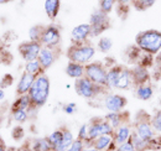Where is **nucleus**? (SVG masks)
Returning a JSON list of instances; mask_svg holds the SVG:
<instances>
[{"label":"nucleus","instance_id":"f257e3e1","mask_svg":"<svg viewBox=\"0 0 161 151\" xmlns=\"http://www.w3.org/2000/svg\"><path fill=\"white\" fill-rule=\"evenodd\" d=\"M135 45L142 52L156 56L161 51V31L153 29L140 31L135 37Z\"/></svg>","mask_w":161,"mask_h":151},{"label":"nucleus","instance_id":"f03ea898","mask_svg":"<svg viewBox=\"0 0 161 151\" xmlns=\"http://www.w3.org/2000/svg\"><path fill=\"white\" fill-rule=\"evenodd\" d=\"M48 95H50V79L45 73H42L36 77L35 82L29 92L32 108L37 109V108L43 107L48 99Z\"/></svg>","mask_w":161,"mask_h":151},{"label":"nucleus","instance_id":"7ed1b4c3","mask_svg":"<svg viewBox=\"0 0 161 151\" xmlns=\"http://www.w3.org/2000/svg\"><path fill=\"white\" fill-rule=\"evenodd\" d=\"M96 55V48L91 42L72 43L67 50V57L71 62H76L80 64H88Z\"/></svg>","mask_w":161,"mask_h":151},{"label":"nucleus","instance_id":"20e7f679","mask_svg":"<svg viewBox=\"0 0 161 151\" xmlns=\"http://www.w3.org/2000/svg\"><path fill=\"white\" fill-rule=\"evenodd\" d=\"M150 119H151L150 115H147L145 112H140L135 118L133 130L136 132L141 139H144L146 143H149L154 149V143L158 144V137H156L155 130L153 129Z\"/></svg>","mask_w":161,"mask_h":151},{"label":"nucleus","instance_id":"39448f33","mask_svg":"<svg viewBox=\"0 0 161 151\" xmlns=\"http://www.w3.org/2000/svg\"><path fill=\"white\" fill-rule=\"evenodd\" d=\"M114 128L109 124L105 118H96L92 119L88 124V139L84 141L86 145H92V143L102 135H113Z\"/></svg>","mask_w":161,"mask_h":151},{"label":"nucleus","instance_id":"423d86ee","mask_svg":"<svg viewBox=\"0 0 161 151\" xmlns=\"http://www.w3.org/2000/svg\"><path fill=\"white\" fill-rule=\"evenodd\" d=\"M105 89H107L105 87H102V86L93 83L87 77H82L80 79H76V83H75L76 93L86 99H93L102 93H104Z\"/></svg>","mask_w":161,"mask_h":151},{"label":"nucleus","instance_id":"0eeeda50","mask_svg":"<svg viewBox=\"0 0 161 151\" xmlns=\"http://www.w3.org/2000/svg\"><path fill=\"white\" fill-rule=\"evenodd\" d=\"M107 67L102 62H89L84 66V77L93 83L107 88Z\"/></svg>","mask_w":161,"mask_h":151},{"label":"nucleus","instance_id":"6e6552de","mask_svg":"<svg viewBox=\"0 0 161 151\" xmlns=\"http://www.w3.org/2000/svg\"><path fill=\"white\" fill-rule=\"evenodd\" d=\"M89 25H91V37H96L110 27V19L108 14L103 13L102 10H96L89 18Z\"/></svg>","mask_w":161,"mask_h":151},{"label":"nucleus","instance_id":"1a4fd4ad","mask_svg":"<svg viewBox=\"0 0 161 151\" xmlns=\"http://www.w3.org/2000/svg\"><path fill=\"white\" fill-rule=\"evenodd\" d=\"M61 42V32L60 29L51 24V25H47L45 26V30H43V34L41 36L40 43L43 47H48V48H56Z\"/></svg>","mask_w":161,"mask_h":151},{"label":"nucleus","instance_id":"9d476101","mask_svg":"<svg viewBox=\"0 0 161 151\" xmlns=\"http://www.w3.org/2000/svg\"><path fill=\"white\" fill-rule=\"evenodd\" d=\"M103 104L109 113H120V112H124L128 104V99L120 94L109 93L104 97Z\"/></svg>","mask_w":161,"mask_h":151},{"label":"nucleus","instance_id":"9b49d317","mask_svg":"<svg viewBox=\"0 0 161 151\" xmlns=\"http://www.w3.org/2000/svg\"><path fill=\"white\" fill-rule=\"evenodd\" d=\"M41 48H42V45L40 42L27 41V42H22L19 45V53L26 62H30V61L39 58Z\"/></svg>","mask_w":161,"mask_h":151},{"label":"nucleus","instance_id":"f8f14e48","mask_svg":"<svg viewBox=\"0 0 161 151\" xmlns=\"http://www.w3.org/2000/svg\"><path fill=\"white\" fill-rule=\"evenodd\" d=\"M130 71H131V77H133V84H134V87L151 82V73L149 72V68L142 67L140 64H134L130 68Z\"/></svg>","mask_w":161,"mask_h":151},{"label":"nucleus","instance_id":"ddd939ff","mask_svg":"<svg viewBox=\"0 0 161 151\" xmlns=\"http://www.w3.org/2000/svg\"><path fill=\"white\" fill-rule=\"evenodd\" d=\"M89 37H91V25L89 24H80L78 26H76L71 32V38H72L73 43L87 42Z\"/></svg>","mask_w":161,"mask_h":151},{"label":"nucleus","instance_id":"4468645a","mask_svg":"<svg viewBox=\"0 0 161 151\" xmlns=\"http://www.w3.org/2000/svg\"><path fill=\"white\" fill-rule=\"evenodd\" d=\"M92 145L98 151H115L117 149L113 135H102L92 143Z\"/></svg>","mask_w":161,"mask_h":151},{"label":"nucleus","instance_id":"2eb2a0df","mask_svg":"<svg viewBox=\"0 0 161 151\" xmlns=\"http://www.w3.org/2000/svg\"><path fill=\"white\" fill-rule=\"evenodd\" d=\"M131 134H133V129H131L130 123H124V124H121L119 128H117V129L114 130V134H113L114 143H115L117 145H120L123 143L129 141L130 137H131Z\"/></svg>","mask_w":161,"mask_h":151},{"label":"nucleus","instance_id":"dca6fc26","mask_svg":"<svg viewBox=\"0 0 161 151\" xmlns=\"http://www.w3.org/2000/svg\"><path fill=\"white\" fill-rule=\"evenodd\" d=\"M37 59L41 63L43 71L48 70L56 61V51H55V48H48V47H43L42 46Z\"/></svg>","mask_w":161,"mask_h":151},{"label":"nucleus","instance_id":"f3484780","mask_svg":"<svg viewBox=\"0 0 161 151\" xmlns=\"http://www.w3.org/2000/svg\"><path fill=\"white\" fill-rule=\"evenodd\" d=\"M36 77L27 72H24L21 76L20 81L18 83V87H16V94L18 95H24V94H29L34 82H35Z\"/></svg>","mask_w":161,"mask_h":151},{"label":"nucleus","instance_id":"a211bd4d","mask_svg":"<svg viewBox=\"0 0 161 151\" xmlns=\"http://www.w3.org/2000/svg\"><path fill=\"white\" fill-rule=\"evenodd\" d=\"M134 89V97L138 98L139 100H150L154 95V86L150 83H145V84H140L133 88Z\"/></svg>","mask_w":161,"mask_h":151},{"label":"nucleus","instance_id":"6ab92c4d","mask_svg":"<svg viewBox=\"0 0 161 151\" xmlns=\"http://www.w3.org/2000/svg\"><path fill=\"white\" fill-rule=\"evenodd\" d=\"M133 77H131V71L128 67H123V71L120 73V77L118 79V83L115 86L117 89H121V91H128L130 88H133Z\"/></svg>","mask_w":161,"mask_h":151},{"label":"nucleus","instance_id":"aec40b11","mask_svg":"<svg viewBox=\"0 0 161 151\" xmlns=\"http://www.w3.org/2000/svg\"><path fill=\"white\" fill-rule=\"evenodd\" d=\"M123 67L121 64H113L110 68H108V72H107V88H115L117 83H118V79L120 77V73L123 71Z\"/></svg>","mask_w":161,"mask_h":151},{"label":"nucleus","instance_id":"412c9836","mask_svg":"<svg viewBox=\"0 0 161 151\" xmlns=\"http://www.w3.org/2000/svg\"><path fill=\"white\" fill-rule=\"evenodd\" d=\"M105 120L109 121V124L114 128V130L117 128H119L121 124L124 123H129V114L126 112H120V113H108L105 116Z\"/></svg>","mask_w":161,"mask_h":151},{"label":"nucleus","instance_id":"4be33fe9","mask_svg":"<svg viewBox=\"0 0 161 151\" xmlns=\"http://www.w3.org/2000/svg\"><path fill=\"white\" fill-rule=\"evenodd\" d=\"M66 73L68 77L75 78V79H80L82 77H84V66L76 63V62H68L66 66Z\"/></svg>","mask_w":161,"mask_h":151},{"label":"nucleus","instance_id":"5701e85b","mask_svg":"<svg viewBox=\"0 0 161 151\" xmlns=\"http://www.w3.org/2000/svg\"><path fill=\"white\" fill-rule=\"evenodd\" d=\"M61 0H45V11L51 20H55L58 15Z\"/></svg>","mask_w":161,"mask_h":151},{"label":"nucleus","instance_id":"b1692460","mask_svg":"<svg viewBox=\"0 0 161 151\" xmlns=\"http://www.w3.org/2000/svg\"><path fill=\"white\" fill-rule=\"evenodd\" d=\"M130 141H131L133 146L135 148V150L136 151H149L153 149V146H151L149 143H146L144 139H141L140 136L134 131V130H133V134H131Z\"/></svg>","mask_w":161,"mask_h":151},{"label":"nucleus","instance_id":"393cba45","mask_svg":"<svg viewBox=\"0 0 161 151\" xmlns=\"http://www.w3.org/2000/svg\"><path fill=\"white\" fill-rule=\"evenodd\" d=\"M75 141V137H73V134L67 130V129H63V139H62V143L60 145L53 149V151H67L68 148L72 145V143Z\"/></svg>","mask_w":161,"mask_h":151},{"label":"nucleus","instance_id":"a878e982","mask_svg":"<svg viewBox=\"0 0 161 151\" xmlns=\"http://www.w3.org/2000/svg\"><path fill=\"white\" fill-rule=\"evenodd\" d=\"M25 72L35 76V77H37V76L45 73V71H43L41 63L39 62V59H34V61L26 62V64H25Z\"/></svg>","mask_w":161,"mask_h":151},{"label":"nucleus","instance_id":"bb28decb","mask_svg":"<svg viewBox=\"0 0 161 151\" xmlns=\"http://www.w3.org/2000/svg\"><path fill=\"white\" fill-rule=\"evenodd\" d=\"M31 149L34 151H52V146L50 145L47 137H39L31 143Z\"/></svg>","mask_w":161,"mask_h":151},{"label":"nucleus","instance_id":"cd10ccee","mask_svg":"<svg viewBox=\"0 0 161 151\" xmlns=\"http://www.w3.org/2000/svg\"><path fill=\"white\" fill-rule=\"evenodd\" d=\"M32 108V104H31V99L29 94H24L19 95V98L16 99V102L13 104V108L11 109H25V110H30Z\"/></svg>","mask_w":161,"mask_h":151},{"label":"nucleus","instance_id":"c85d7f7f","mask_svg":"<svg viewBox=\"0 0 161 151\" xmlns=\"http://www.w3.org/2000/svg\"><path fill=\"white\" fill-rule=\"evenodd\" d=\"M62 139H63V130H61V129L55 130V131L51 132V134L47 136V140H48L50 145L52 146V151L62 143Z\"/></svg>","mask_w":161,"mask_h":151},{"label":"nucleus","instance_id":"c756f323","mask_svg":"<svg viewBox=\"0 0 161 151\" xmlns=\"http://www.w3.org/2000/svg\"><path fill=\"white\" fill-rule=\"evenodd\" d=\"M43 30H45V26H42V25H35V26H32V27L29 30L30 41L40 42L41 36H42V34H43Z\"/></svg>","mask_w":161,"mask_h":151},{"label":"nucleus","instance_id":"7c9ffc66","mask_svg":"<svg viewBox=\"0 0 161 151\" xmlns=\"http://www.w3.org/2000/svg\"><path fill=\"white\" fill-rule=\"evenodd\" d=\"M155 3H156V0H134L133 6L139 11H145V10L150 9Z\"/></svg>","mask_w":161,"mask_h":151},{"label":"nucleus","instance_id":"2f4dec72","mask_svg":"<svg viewBox=\"0 0 161 151\" xmlns=\"http://www.w3.org/2000/svg\"><path fill=\"white\" fill-rule=\"evenodd\" d=\"M97 46H98V50H99L101 52L107 53V52H109V51L112 50V47H113V41L109 37H105V36H104V37L99 38Z\"/></svg>","mask_w":161,"mask_h":151},{"label":"nucleus","instance_id":"473e14b6","mask_svg":"<svg viewBox=\"0 0 161 151\" xmlns=\"http://www.w3.org/2000/svg\"><path fill=\"white\" fill-rule=\"evenodd\" d=\"M11 113L14 120H16L18 123H24L29 118V110L25 109H11Z\"/></svg>","mask_w":161,"mask_h":151},{"label":"nucleus","instance_id":"72a5a7b5","mask_svg":"<svg viewBox=\"0 0 161 151\" xmlns=\"http://www.w3.org/2000/svg\"><path fill=\"white\" fill-rule=\"evenodd\" d=\"M150 121H151L153 129L155 130V132L161 135V109L160 110H158L154 115H151Z\"/></svg>","mask_w":161,"mask_h":151},{"label":"nucleus","instance_id":"f704fd0d","mask_svg":"<svg viewBox=\"0 0 161 151\" xmlns=\"http://www.w3.org/2000/svg\"><path fill=\"white\" fill-rule=\"evenodd\" d=\"M154 76L153 78H155L156 81L161 78V51L154 57Z\"/></svg>","mask_w":161,"mask_h":151},{"label":"nucleus","instance_id":"c9c22d12","mask_svg":"<svg viewBox=\"0 0 161 151\" xmlns=\"http://www.w3.org/2000/svg\"><path fill=\"white\" fill-rule=\"evenodd\" d=\"M115 4H117V0H101L99 1V10H102L105 14H109L113 10Z\"/></svg>","mask_w":161,"mask_h":151},{"label":"nucleus","instance_id":"e433bc0d","mask_svg":"<svg viewBox=\"0 0 161 151\" xmlns=\"http://www.w3.org/2000/svg\"><path fill=\"white\" fill-rule=\"evenodd\" d=\"M84 146H86L84 141L77 137V139H75V141L72 143V145L68 148V150L67 151H82L83 149H84Z\"/></svg>","mask_w":161,"mask_h":151},{"label":"nucleus","instance_id":"4c0bfd02","mask_svg":"<svg viewBox=\"0 0 161 151\" xmlns=\"http://www.w3.org/2000/svg\"><path fill=\"white\" fill-rule=\"evenodd\" d=\"M115 151H136V150H135V148L133 146L131 141L129 140V141L123 143V144H120V145H117Z\"/></svg>","mask_w":161,"mask_h":151},{"label":"nucleus","instance_id":"58836bf2","mask_svg":"<svg viewBox=\"0 0 161 151\" xmlns=\"http://www.w3.org/2000/svg\"><path fill=\"white\" fill-rule=\"evenodd\" d=\"M78 139L83 140V141H87V139H88V124H83L80 128Z\"/></svg>","mask_w":161,"mask_h":151},{"label":"nucleus","instance_id":"ea45409f","mask_svg":"<svg viewBox=\"0 0 161 151\" xmlns=\"http://www.w3.org/2000/svg\"><path fill=\"white\" fill-rule=\"evenodd\" d=\"M11 135H13V137L15 140H21L24 137V129L21 126H15L13 129V131H11Z\"/></svg>","mask_w":161,"mask_h":151},{"label":"nucleus","instance_id":"a19ab883","mask_svg":"<svg viewBox=\"0 0 161 151\" xmlns=\"http://www.w3.org/2000/svg\"><path fill=\"white\" fill-rule=\"evenodd\" d=\"M62 109H63L64 113L73 114L76 110H77V105H76L75 103H67V104H64V105L62 107Z\"/></svg>","mask_w":161,"mask_h":151},{"label":"nucleus","instance_id":"79ce46f5","mask_svg":"<svg viewBox=\"0 0 161 151\" xmlns=\"http://www.w3.org/2000/svg\"><path fill=\"white\" fill-rule=\"evenodd\" d=\"M117 4H118L119 8H123V9L128 10L129 5L133 4V0H117Z\"/></svg>","mask_w":161,"mask_h":151},{"label":"nucleus","instance_id":"37998d69","mask_svg":"<svg viewBox=\"0 0 161 151\" xmlns=\"http://www.w3.org/2000/svg\"><path fill=\"white\" fill-rule=\"evenodd\" d=\"M18 151H34L31 149V145H24L20 149H18Z\"/></svg>","mask_w":161,"mask_h":151},{"label":"nucleus","instance_id":"c03bdc74","mask_svg":"<svg viewBox=\"0 0 161 151\" xmlns=\"http://www.w3.org/2000/svg\"><path fill=\"white\" fill-rule=\"evenodd\" d=\"M82 151H98V150H97L93 145H86V146H84V149H83Z\"/></svg>","mask_w":161,"mask_h":151},{"label":"nucleus","instance_id":"a18cd8bd","mask_svg":"<svg viewBox=\"0 0 161 151\" xmlns=\"http://www.w3.org/2000/svg\"><path fill=\"white\" fill-rule=\"evenodd\" d=\"M5 150H6V146H5L4 141L0 139V151H5Z\"/></svg>","mask_w":161,"mask_h":151},{"label":"nucleus","instance_id":"49530a36","mask_svg":"<svg viewBox=\"0 0 161 151\" xmlns=\"http://www.w3.org/2000/svg\"><path fill=\"white\" fill-rule=\"evenodd\" d=\"M4 98H5V93H4L3 89H0V100H3Z\"/></svg>","mask_w":161,"mask_h":151},{"label":"nucleus","instance_id":"de8ad7c7","mask_svg":"<svg viewBox=\"0 0 161 151\" xmlns=\"http://www.w3.org/2000/svg\"><path fill=\"white\" fill-rule=\"evenodd\" d=\"M5 151H18V149H15V148H6Z\"/></svg>","mask_w":161,"mask_h":151},{"label":"nucleus","instance_id":"09e8293b","mask_svg":"<svg viewBox=\"0 0 161 151\" xmlns=\"http://www.w3.org/2000/svg\"><path fill=\"white\" fill-rule=\"evenodd\" d=\"M8 1H10V0H0V4H4V3H8Z\"/></svg>","mask_w":161,"mask_h":151},{"label":"nucleus","instance_id":"8fccbe9b","mask_svg":"<svg viewBox=\"0 0 161 151\" xmlns=\"http://www.w3.org/2000/svg\"><path fill=\"white\" fill-rule=\"evenodd\" d=\"M133 1H134V0H133Z\"/></svg>","mask_w":161,"mask_h":151}]
</instances>
